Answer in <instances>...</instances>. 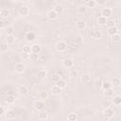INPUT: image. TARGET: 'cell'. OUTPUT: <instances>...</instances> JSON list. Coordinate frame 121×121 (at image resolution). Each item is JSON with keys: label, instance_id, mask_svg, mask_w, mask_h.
Returning a JSON list of instances; mask_svg holds the SVG:
<instances>
[{"label": "cell", "instance_id": "obj_47", "mask_svg": "<svg viewBox=\"0 0 121 121\" xmlns=\"http://www.w3.org/2000/svg\"><path fill=\"white\" fill-rule=\"evenodd\" d=\"M0 14H1V9H0Z\"/></svg>", "mask_w": 121, "mask_h": 121}, {"label": "cell", "instance_id": "obj_32", "mask_svg": "<svg viewBox=\"0 0 121 121\" xmlns=\"http://www.w3.org/2000/svg\"><path fill=\"white\" fill-rule=\"evenodd\" d=\"M48 96H49V95L46 91H41L39 94V97L41 99H46V98H48Z\"/></svg>", "mask_w": 121, "mask_h": 121}, {"label": "cell", "instance_id": "obj_17", "mask_svg": "<svg viewBox=\"0 0 121 121\" xmlns=\"http://www.w3.org/2000/svg\"><path fill=\"white\" fill-rule=\"evenodd\" d=\"M111 84L113 85L114 87H119L120 84H121V79L118 78V77H114L112 78V81H111Z\"/></svg>", "mask_w": 121, "mask_h": 121}, {"label": "cell", "instance_id": "obj_46", "mask_svg": "<svg viewBox=\"0 0 121 121\" xmlns=\"http://www.w3.org/2000/svg\"><path fill=\"white\" fill-rule=\"evenodd\" d=\"M1 35H2V32H1V30H0V37H1Z\"/></svg>", "mask_w": 121, "mask_h": 121}, {"label": "cell", "instance_id": "obj_22", "mask_svg": "<svg viewBox=\"0 0 121 121\" xmlns=\"http://www.w3.org/2000/svg\"><path fill=\"white\" fill-rule=\"evenodd\" d=\"M9 15H10V11H9V9H6V8L1 9V14H0L1 17H3V18H7V17H9Z\"/></svg>", "mask_w": 121, "mask_h": 121}, {"label": "cell", "instance_id": "obj_25", "mask_svg": "<svg viewBox=\"0 0 121 121\" xmlns=\"http://www.w3.org/2000/svg\"><path fill=\"white\" fill-rule=\"evenodd\" d=\"M14 101H15V96L12 95H7L6 98H5V102L8 103V104H12V103H14Z\"/></svg>", "mask_w": 121, "mask_h": 121}, {"label": "cell", "instance_id": "obj_38", "mask_svg": "<svg viewBox=\"0 0 121 121\" xmlns=\"http://www.w3.org/2000/svg\"><path fill=\"white\" fill-rule=\"evenodd\" d=\"M106 26H107V27L114 26H115V21H114V20H112V19H109V20H107Z\"/></svg>", "mask_w": 121, "mask_h": 121}, {"label": "cell", "instance_id": "obj_42", "mask_svg": "<svg viewBox=\"0 0 121 121\" xmlns=\"http://www.w3.org/2000/svg\"><path fill=\"white\" fill-rule=\"evenodd\" d=\"M110 105H111V102H110L109 100H107V99L103 100V101H102V103H101V106H103V107H104V109H105V108H109V107H110Z\"/></svg>", "mask_w": 121, "mask_h": 121}, {"label": "cell", "instance_id": "obj_18", "mask_svg": "<svg viewBox=\"0 0 121 121\" xmlns=\"http://www.w3.org/2000/svg\"><path fill=\"white\" fill-rule=\"evenodd\" d=\"M107 20L108 19H106L105 17H103V16H98L97 18H96V23H97V25H99V26H105L106 25V23H107Z\"/></svg>", "mask_w": 121, "mask_h": 121}, {"label": "cell", "instance_id": "obj_24", "mask_svg": "<svg viewBox=\"0 0 121 121\" xmlns=\"http://www.w3.org/2000/svg\"><path fill=\"white\" fill-rule=\"evenodd\" d=\"M86 9H87V8H86V6H85L84 4H82V5H80V6H78V7L77 8V11H78V14H83V13H85V12H86Z\"/></svg>", "mask_w": 121, "mask_h": 121}, {"label": "cell", "instance_id": "obj_8", "mask_svg": "<svg viewBox=\"0 0 121 121\" xmlns=\"http://www.w3.org/2000/svg\"><path fill=\"white\" fill-rule=\"evenodd\" d=\"M62 66L65 68H72L74 66V60L71 58H66L62 60Z\"/></svg>", "mask_w": 121, "mask_h": 121}, {"label": "cell", "instance_id": "obj_12", "mask_svg": "<svg viewBox=\"0 0 121 121\" xmlns=\"http://www.w3.org/2000/svg\"><path fill=\"white\" fill-rule=\"evenodd\" d=\"M46 16H47V18H48L49 20L53 21V20H56V19L59 17V14H58V13H56V12L54 11V9H50V10H48V11H47Z\"/></svg>", "mask_w": 121, "mask_h": 121}, {"label": "cell", "instance_id": "obj_34", "mask_svg": "<svg viewBox=\"0 0 121 121\" xmlns=\"http://www.w3.org/2000/svg\"><path fill=\"white\" fill-rule=\"evenodd\" d=\"M23 53H25V54H26V55H30V54H31L30 45H24V46H23Z\"/></svg>", "mask_w": 121, "mask_h": 121}, {"label": "cell", "instance_id": "obj_13", "mask_svg": "<svg viewBox=\"0 0 121 121\" xmlns=\"http://www.w3.org/2000/svg\"><path fill=\"white\" fill-rule=\"evenodd\" d=\"M25 38H26V40L27 42H32V41L35 40L36 35H35V33H34L33 31H27V32L26 33V35H25Z\"/></svg>", "mask_w": 121, "mask_h": 121}, {"label": "cell", "instance_id": "obj_20", "mask_svg": "<svg viewBox=\"0 0 121 121\" xmlns=\"http://www.w3.org/2000/svg\"><path fill=\"white\" fill-rule=\"evenodd\" d=\"M55 85H57L59 88H60V89L62 90V89H64V88L67 86V83H66V81H65L64 79L60 78L59 81H57V82H56V84H55Z\"/></svg>", "mask_w": 121, "mask_h": 121}, {"label": "cell", "instance_id": "obj_26", "mask_svg": "<svg viewBox=\"0 0 121 121\" xmlns=\"http://www.w3.org/2000/svg\"><path fill=\"white\" fill-rule=\"evenodd\" d=\"M54 11L56 12V13H58V14H60V13H61L62 11H63V7L60 5V4H57V5H55V7H54Z\"/></svg>", "mask_w": 121, "mask_h": 121}, {"label": "cell", "instance_id": "obj_31", "mask_svg": "<svg viewBox=\"0 0 121 121\" xmlns=\"http://www.w3.org/2000/svg\"><path fill=\"white\" fill-rule=\"evenodd\" d=\"M8 49H9V45H8L7 43H3L0 44V52L5 53V52L8 51Z\"/></svg>", "mask_w": 121, "mask_h": 121}, {"label": "cell", "instance_id": "obj_23", "mask_svg": "<svg viewBox=\"0 0 121 121\" xmlns=\"http://www.w3.org/2000/svg\"><path fill=\"white\" fill-rule=\"evenodd\" d=\"M104 95H105L106 97H112V96L114 95V91H113V89L110 88V89L105 90V91H104Z\"/></svg>", "mask_w": 121, "mask_h": 121}, {"label": "cell", "instance_id": "obj_16", "mask_svg": "<svg viewBox=\"0 0 121 121\" xmlns=\"http://www.w3.org/2000/svg\"><path fill=\"white\" fill-rule=\"evenodd\" d=\"M118 31H119V30H118V27H117L116 26L107 28V33H108V35H110L111 37H112V35H114V34H117Z\"/></svg>", "mask_w": 121, "mask_h": 121}, {"label": "cell", "instance_id": "obj_9", "mask_svg": "<svg viewBox=\"0 0 121 121\" xmlns=\"http://www.w3.org/2000/svg\"><path fill=\"white\" fill-rule=\"evenodd\" d=\"M5 117L7 120H14L16 118V112L13 110H9L5 112Z\"/></svg>", "mask_w": 121, "mask_h": 121}, {"label": "cell", "instance_id": "obj_41", "mask_svg": "<svg viewBox=\"0 0 121 121\" xmlns=\"http://www.w3.org/2000/svg\"><path fill=\"white\" fill-rule=\"evenodd\" d=\"M77 76H78V73H77L76 70H72V71H70V73H69V78H70L74 79V78H77Z\"/></svg>", "mask_w": 121, "mask_h": 121}, {"label": "cell", "instance_id": "obj_21", "mask_svg": "<svg viewBox=\"0 0 121 121\" xmlns=\"http://www.w3.org/2000/svg\"><path fill=\"white\" fill-rule=\"evenodd\" d=\"M61 93V89L59 88L57 85H54L52 88H51V94L54 95H58Z\"/></svg>", "mask_w": 121, "mask_h": 121}, {"label": "cell", "instance_id": "obj_5", "mask_svg": "<svg viewBox=\"0 0 121 121\" xmlns=\"http://www.w3.org/2000/svg\"><path fill=\"white\" fill-rule=\"evenodd\" d=\"M90 36H91L93 39H95V40H99V39H101V37H102V33H101L100 30L92 29V30L90 31Z\"/></svg>", "mask_w": 121, "mask_h": 121}, {"label": "cell", "instance_id": "obj_29", "mask_svg": "<svg viewBox=\"0 0 121 121\" xmlns=\"http://www.w3.org/2000/svg\"><path fill=\"white\" fill-rule=\"evenodd\" d=\"M112 103L115 105V106H119L121 104V96L120 95H115L113 96L112 98Z\"/></svg>", "mask_w": 121, "mask_h": 121}, {"label": "cell", "instance_id": "obj_1", "mask_svg": "<svg viewBox=\"0 0 121 121\" xmlns=\"http://www.w3.org/2000/svg\"><path fill=\"white\" fill-rule=\"evenodd\" d=\"M55 49H56V51L60 52V53L64 52L67 49V43L64 41H59L55 44Z\"/></svg>", "mask_w": 121, "mask_h": 121}, {"label": "cell", "instance_id": "obj_7", "mask_svg": "<svg viewBox=\"0 0 121 121\" xmlns=\"http://www.w3.org/2000/svg\"><path fill=\"white\" fill-rule=\"evenodd\" d=\"M14 70H15L16 73H18V74H22V73L25 72V70H26V66H25V64H24L23 62H17V63L15 64V66H14Z\"/></svg>", "mask_w": 121, "mask_h": 121}, {"label": "cell", "instance_id": "obj_43", "mask_svg": "<svg viewBox=\"0 0 121 121\" xmlns=\"http://www.w3.org/2000/svg\"><path fill=\"white\" fill-rule=\"evenodd\" d=\"M81 42H82V37H81V36H77L76 39H75V43H81Z\"/></svg>", "mask_w": 121, "mask_h": 121}, {"label": "cell", "instance_id": "obj_37", "mask_svg": "<svg viewBox=\"0 0 121 121\" xmlns=\"http://www.w3.org/2000/svg\"><path fill=\"white\" fill-rule=\"evenodd\" d=\"M111 39H112V41L113 43H119V42H120V35H119V33L112 35V36L111 37Z\"/></svg>", "mask_w": 121, "mask_h": 121}, {"label": "cell", "instance_id": "obj_40", "mask_svg": "<svg viewBox=\"0 0 121 121\" xmlns=\"http://www.w3.org/2000/svg\"><path fill=\"white\" fill-rule=\"evenodd\" d=\"M61 78V77H60V75H59V74H53L52 75V80L56 83L57 81H59L60 79Z\"/></svg>", "mask_w": 121, "mask_h": 121}, {"label": "cell", "instance_id": "obj_11", "mask_svg": "<svg viewBox=\"0 0 121 121\" xmlns=\"http://www.w3.org/2000/svg\"><path fill=\"white\" fill-rule=\"evenodd\" d=\"M30 48H31V53H34V54H39L40 55V53L42 51V47H41V45L39 43L32 44L30 46Z\"/></svg>", "mask_w": 121, "mask_h": 121}, {"label": "cell", "instance_id": "obj_4", "mask_svg": "<svg viewBox=\"0 0 121 121\" xmlns=\"http://www.w3.org/2000/svg\"><path fill=\"white\" fill-rule=\"evenodd\" d=\"M103 115L106 117V118H108V119H111V118H112L113 117V115H114V111L112 109V108H105L104 110H103Z\"/></svg>", "mask_w": 121, "mask_h": 121}, {"label": "cell", "instance_id": "obj_3", "mask_svg": "<svg viewBox=\"0 0 121 121\" xmlns=\"http://www.w3.org/2000/svg\"><path fill=\"white\" fill-rule=\"evenodd\" d=\"M112 14V9L111 8H108V7H104L102 9H101V16L105 17L106 19H108L109 17H111Z\"/></svg>", "mask_w": 121, "mask_h": 121}, {"label": "cell", "instance_id": "obj_44", "mask_svg": "<svg viewBox=\"0 0 121 121\" xmlns=\"http://www.w3.org/2000/svg\"><path fill=\"white\" fill-rule=\"evenodd\" d=\"M3 113H5V110H4V108L2 106H0V115L3 114Z\"/></svg>", "mask_w": 121, "mask_h": 121}, {"label": "cell", "instance_id": "obj_45", "mask_svg": "<svg viewBox=\"0 0 121 121\" xmlns=\"http://www.w3.org/2000/svg\"><path fill=\"white\" fill-rule=\"evenodd\" d=\"M4 27V22L2 20H0V29H2Z\"/></svg>", "mask_w": 121, "mask_h": 121}, {"label": "cell", "instance_id": "obj_6", "mask_svg": "<svg viewBox=\"0 0 121 121\" xmlns=\"http://www.w3.org/2000/svg\"><path fill=\"white\" fill-rule=\"evenodd\" d=\"M34 109L35 110H37L38 112H40V111H43V110H44V107H45V104H44V102L43 101V100H36L35 102H34Z\"/></svg>", "mask_w": 121, "mask_h": 121}, {"label": "cell", "instance_id": "obj_36", "mask_svg": "<svg viewBox=\"0 0 121 121\" xmlns=\"http://www.w3.org/2000/svg\"><path fill=\"white\" fill-rule=\"evenodd\" d=\"M14 31H15V29H14V27L13 26H8L7 28H6V34L7 35H13V33H14Z\"/></svg>", "mask_w": 121, "mask_h": 121}, {"label": "cell", "instance_id": "obj_33", "mask_svg": "<svg viewBox=\"0 0 121 121\" xmlns=\"http://www.w3.org/2000/svg\"><path fill=\"white\" fill-rule=\"evenodd\" d=\"M77 118H78V116H77V114L75 112H70L68 114V116H67L68 121H77Z\"/></svg>", "mask_w": 121, "mask_h": 121}, {"label": "cell", "instance_id": "obj_27", "mask_svg": "<svg viewBox=\"0 0 121 121\" xmlns=\"http://www.w3.org/2000/svg\"><path fill=\"white\" fill-rule=\"evenodd\" d=\"M15 42V37H14V35H7V37H6V43H8V44H11V43H13Z\"/></svg>", "mask_w": 121, "mask_h": 121}, {"label": "cell", "instance_id": "obj_28", "mask_svg": "<svg viewBox=\"0 0 121 121\" xmlns=\"http://www.w3.org/2000/svg\"><path fill=\"white\" fill-rule=\"evenodd\" d=\"M81 81L83 83H89L91 81V77L89 75H87V74H83L81 76Z\"/></svg>", "mask_w": 121, "mask_h": 121}, {"label": "cell", "instance_id": "obj_14", "mask_svg": "<svg viewBox=\"0 0 121 121\" xmlns=\"http://www.w3.org/2000/svg\"><path fill=\"white\" fill-rule=\"evenodd\" d=\"M48 117V112L45 111V110H43V111H40L39 113H38V118L41 120V121H44L46 120Z\"/></svg>", "mask_w": 121, "mask_h": 121}, {"label": "cell", "instance_id": "obj_19", "mask_svg": "<svg viewBox=\"0 0 121 121\" xmlns=\"http://www.w3.org/2000/svg\"><path fill=\"white\" fill-rule=\"evenodd\" d=\"M83 4L86 6V8H91V9L95 8V7L97 5L96 1H95V0H89V1H86V2H84Z\"/></svg>", "mask_w": 121, "mask_h": 121}, {"label": "cell", "instance_id": "obj_35", "mask_svg": "<svg viewBox=\"0 0 121 121\" xmlns=\"http://www.w3.org/2000/svg\"><path fill=\"white\" fill-rule=\"evenodd\" d=\"M38 77H39L40 78H44L46 77V70H44V69H40V70L38 71Z\"/></svg>", "mask_w": 121, "mask_h": 121}, {"label": "cell", "instance_id": "obj_2", "mask_svg": "<svg viewBox=\"0 0 121 121\" xmlns=\"http://www.w3.org/2000/svg\"><path fill=\"white\" fill-rule=\"evenodd\" d=\"M29 12H30V10H29V8L27 6H21L18 9V13L22 17H26L29 14Z\"/></svg>", "mask_w": 121, "mask_h": 121}, {"label": "cell", "instance_id": "obj_10", "mask_svg": "<svg viewBox=\"0 0 121 121\" xmlns=\"http://www.w3.org/2000/svg\"><path fill=\"white\" fill-rule=\"evenodd\" d=\"M29 90H28V87L26 86V85H20L18 87V93L21 95H26L28 94Z\"/></svg>", "mask_w": 121, "mask_h": 121}, {"label": "cell", "instance_id": "obj_15", "mask_svg": "<svg viewBox=\"0 0 121 121\" xmlns=\"http://www.w3.org/2000/svg\"><path fill=\"white\" fill-rule=\"evenodd\" d=\"M85 27H86V23L83 20H78L76 23V28L78 30H83L85 29Z\"/></svg>", "mask_w": 121, "mask_h": 121}, {"label": "cell", "instance_id": "obj_30", "mask_svg": "<svg viewBox=\"0 0 121 121\" xmlns=\"http://www.w3.org/2000/svg\"><path fill=\"white\" fill-rule=\"evenodd\" d=\"M101 87H102V89L105 91V90H107V89H110V88H112V84H111V82H109V81L105 80V81H103V82H102V84H101Z\"/></svg>", "mask_w": 121, "mask_h": 121}, {"label": "cell", "instance_id": "obj_39", "mask_svg": "<svg viewBox=\"0 0 121 121\" xmlns=\"http://www.w3.org/2000/svg\"><path fill=\"white\" fill-rule=\"evenodd\" d=\"M29 59L31 60H38L40 59V55L39 54H34V53H31L29 55Z\"/></svg>", "mask_w": 121, "mask_h": 121}]
</instances>
